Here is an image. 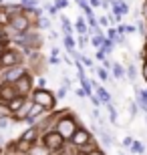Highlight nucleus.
Listing matches in <instances>:
<instances>
[{
  "mask_svg": "<svg viewBox=\"0 0 147 155\" xmlns=\"http://www.w3.org/2000/svg\"><path fill=\"white\" fill-rule=\"evenodd\" d=\"M30 99H32V103L40 105V107L45 111H48V113H52V111L57 109V97H55V93L48 91V89H34Z\"/></svg>",
  "mask_w": 147,
  "mask_h": 155,
  "instance_id": "2",
  "label": "nucleus"
},
{
  "mask_svg": "<svg viewBox=\"0 0 147 155\" xmlns=\"http://www.w3.org/2000/svg\"><path fill=\"white\" fill-rule=\"evenodd\" d=\"M137 30V26H133V24H127V26H125V32H135Z\"/></svg>",
  "mask_w": 147,
  "mask_h": 155,
  "instance_id": "46",
  "label": "nucleus"
},
{
  "mask_svg": "<svg viewBox=\"0 0 147 155\" xmlns=\"http://www.w3.org/2000/svg\"><path fill=\"white\" fill-rule=\"evenodd\" d=\"M75 30H77L79 35H87V32H89V24H87V18L85 16H81V14H79L77 22H75Z\"/></svg>",
  "mask_w": 147,
  "mask_h": 155,
  "instance_id": "14",
  "label": "nucleus"
},
{
  "mask_svg": "<svg viewBox=\"0 0 147 155\" xmlns=\"http://www.w3.org/2000/svg\"><path fill=\"white\" fill-rule=\"evenodd\" d=\"M87 155H107V153H105V151H103L101 147H95V149L91 151V153H87Z\"/></svg>",
  "mask_w": 147,
  "mask_h": 155,
  "instance_id": "36",
  "label": "nucleus"
},
{
  "mask_svg": "<svg viewBox=\"0 0 147 155\" xmlns=\"http://www.w3.org/2000/svg\"><path fill=\"white\" fill-rule=\"evenodd\" d=\"M55 6H57L58 10H61V8H67V6H68V0H55Z\"/></svg>",
  "mask_w": 147,
  "mask_h": 155,
  "instance_id": "33",
  "label": "nucleus"
},
{
  "mask_svg": "<svg viewBox=\"0 0 147 155\" xmlns=\"http://www.w3.org/2000/svg\"><path fill=\"white\" fill-rule=\"evenodd\" d=\"M6 28H10L14 35H26V32H30V28H32V20H30V18L22 12V14L12 16Z\"/></svg>",
  "mask_w": 147,
  "mask_h": 155,
  "instance_id": "5",
  "label": "nucleus"
},
{
  "mask_svg": "<svg viewBox=\"0 0 147 155\" xmlns=\"http://www.w3.org/2000/svg\"><path fill=\"white\" fill-rule=\"evenodd\" d=\"M0 2H2V0H0Z\"/></svg>",
  "mask_w": 147,
  "mask_h": 155,
  "instance_id": "53",
  "label": "nucleus"
},
{
  "mask_svg": "<svg viewBox=\"0 0 147 155\" xmlns=\"http://www.w3.org/2000/svg\"><path fill=\"white\" fill-rule=\"evenodd\" d=\"M111 71H113V77H115V79H119V81L127 77V75H125V67H123L121 63H113V67H111Z\"/></svg>",
  "mask_w": 147,
  "mask_h": 155,
  "instance_id": "18",
  "label": "nucleus"
},
{
  "mask_svg": "<svg viewBox=\"0 0 147 155\" xmlns=\"http://www.w3.org/2000/svg\"><path fill=\"white\" fill-rule=\"evenodd\" d=\"M129 149H131V153H143V151H145L143 149V143H139V141H133Z\"/></svg>",
  "mask_w": 147,
  "mask_h": 155,
  "instance_id": "27",
  "label": "nucleus"
},
{
  "mask_svg": "<svg viewBox=\"0 0 147 155\" xmlns=\"http://www.w3.org/2000/svg\"><path fill=\"white\" fill-rule=\"evenodd\" d=\"M55 97H57V99H62V97H67V89H65V87H61V91H58L57 95H55Z\"/></svg>",
  "mask_w": 147,
  "mask_h": 155,
  "instance_id": "38",
  "label": "nucleus"
},
{
  "mask_svg": "<svg viewBox=\"0 0 147 155\" xmlns=\"http://www.w3.org/2000/svg\"><path fill=\"white\" fill-rule=\"evenodd\" d=\"M24 103H26V99L18 95V97H16V99H12V101H10L8 105H6V107H8V111H10V115H12V113H16V111L20 109V107H22Z\"/></svg>",
  "mask_w": 147,
  "mask_h": 155,
  "instance_id": "15",
  "label": "nucleus"
},
{
  "mask_svg": "<svg viewBox=\"0 0 147 155\" xmlns=\"http://www.w3.org/2000/svg\"><path fill=\"white\" fill-rule=\"evenodd\" d=\"M52 119V129L61 135L65 141H71V137L75 135V131L79 129V119H77V115L75 113H71V111H61V113H55V115H51Z\"/></svg>",
  "mask_w": 147,
  "mask_h": 155,
  "instance_id": "1",
  "label": "nucleus"
},
{
  "mask_svg": "<svg viewBox=\"0 0 147 155\" xmlns=\"http://www.w3.org/2000/svg\"><path fill=\"white\" fill-rule=\"evenodd\" d=\"M109 2H113V0H109Z\"/></svg>",
  "mask_w": 147,
  "mask_h": 155,
  "instance_id": "52",
  "label": "nucleus"
},
{
  "mask_svg": "<svg viewBox=\"0 0 147 155\" xmlns=\"http://www.w3.org/2000/svg\"><path fill=\"white\" fill-rule=\"evenodd\" d=\"M81 61H83V64H85V67H93V61H91L89 57H81Z\"/></svg>",
  "mask_w": 147,
  "mask_h": 155,
  "instance_id": "39",
  "label": "nucleus"
},
{
  "mask_svg": "<svg viewBox=\"0 0 147 155\" xmlns=\"http://www.w3.org/2000/svg\"><path fill=\"white\" fill-rule=\"evenodd\" d=\"M91 143H95L93 133H91L89 129H85V127H79V129L75 131V135L71 137V141H68V145L75 147V149H85L87 145H91Z\"/></svg>",
  "mask_w": 147,
  "mask_h": 155,
  "instance_id": "6",
  "label": "nucleus"
},
{
  "mask_svg": "<svg viewBox=\"0 0 147 155\" xmlns=\"http://www.w3.org/2000/svg\"><path fill=\"white\" fill-rule=\"evenodd\" d=\"M24 64V54L22 51H18L14 46H8L0 54V69H10V67H18Z\"/></svg>",
  "mask_w": 147,
  "mask_h": 155,
  "instance_id": "4",
  "label": "nucleus"
},
{
  "mask_svg": "<svg viewBox=\"0 0 147 155\" xmlns=\"http://www.w3.org/2000/svg\"><path fill=\"white\" fill-rule=\"evenodd\" d=\"M113 48H115V42H113V40H109V38H105V45H103L101 51L105 52V54H109V52H113Z\"/></svg>",
  "mask_w": 147,
  "mask_h": 155,
  "instance_id": "25",
  "label": "nucleus"
},
{
  "mask_svg": "<svg viewBox=\"0 0 147 155\" xmlns=\"http://www.w3.org/2000/svg\"><path fill=\"white\" fill-rule=\"evenodd\" d=\"M105 38H107L105 35H95V36H91V45L99 51V48H103V45H105Z\"/></svg>",
  "mask_w": 147,
  "mask_h": 155,
  "instance_id": "19",
  "label": "nucleus"
},
{
  "mask_svg": "<svg viewBox=\"0 0 147 155\" xmlns=\"http://www.w3.org/2000/svg\"><path fill=\"white\" fill-rule=\"evenodd\" d=\"M131 143H133V139H131V137H125L123 139V147H131Z\"/></svg>",
  "mask_w": 147,
  "mask_h": 155,
  "instance_id": "44",
  "label": "nucleus"
},
{
  "mask_svg": "<svg viewBox=\"0 0 147 155\" xmlns=\"http://www.w3.org/2000/svg\"><path fill=\"white\" fill-rule=\"evenodd\" d=\"M36 24H38V28H51V20H46V18H42V16L36 20Z\"/></svg>",
  "mask_w": 147,
  "mask_h": 155,
  "instance_id": "28",
  "label": "nucleus"
},
{
  "mask_svg": "<svg viewBox=\"0 0 147 155\" xmlns=\"http://www.w3.org/2000/svg\"><path fill=\"white\" fill-rule=\"evenodd\" d=\"M97 133H99V135H101V143L105 145V147H111V145L115 143L113 135H111V133H109L107 129H105V127H103V129H97Z\"/></svg>",
  "mask_w": 147,
  "mask_h": 155,
  "instance_id": "13",
  "label": "nucleus"
},
{
  "mask_svg": "<svg viewBox=\"0 0 147 155\" xmlns=\"http://www.w3.org/2000/svg\"><path fill=\"white\" fill-rule=\"evenodd\" d=\"M105 107H107V111H109V121H111V123H117V109H115L111 103H107Z\"/></svg>",
  "mask_w": 147,
  "mask_h": 155,
  "instance_id": "23",
  "label": "nucleus"
},
{
  "mask_svg": "<svg viewBox=\"0 0 147 155\" xmlns=\"http://www.w3.org/2000/svg\"><path fill=\"white\" fill-rule=\"evenodd\" d=\"M40 143L45 145L51 153H57V151H61V149L67 147V141H65L55 129H46V131L40 133Z\"/></svg>",
  "mask_w": 147,
  "mask_h": 155,
  "instance_id": "3",
  "label": "nucleus"
},
{
  "mask_svg": "<svg viewBox=\"0 0 147 155\" xmlns=\"http://www.w3.org/2000/svg\"><path fill=\"white\" fill-rule=\"evenodd\" d=\"M18 93H16V87L12 83H2L0 81V105H8L12 99H16Z\"/></svg>",
  "mask_w": 147,
  "mask_h": 155,
  "instance_id": "9",
  "label": "nucleus"
},
{
  "mask_svg": "<svg viewBox=\"0 0 147 155\" xmlns=\"http://www.w3.org/2000/svg\"><path fill=\"white\" fill-rule=\"evenodd\" d=\"M97 97L101 99V103H103V105L111 103V95H109V91L105 89V87H99V85H97Z\"/></svg>",
  "mask_w": 147,
  "mask_h": 155,
  "instance_id": "17",
  "label": "nucleus"
},
{
  "mask_svg": "<svg viewBox=\"0 0 147 155\" xmlns=\"http://www.w3.org/2000/svg\"><path fill=\"white\" fill-rule=\"evenodd\" d=\"M48 63H51V64H58V63H61V58H58V57H51V58H48Z\"/></svg>",
  "mask_w": 147,
  "mask_h": 155,
  "instance_id": "47",
  "label": "nucleus"
},
{
  "mask_svg": "<svg viewBox=\"0 0 147 155\" xmlns=\"http://www.w3.org/2000/svg\"><path fill=\"white\" fill-rule=\"evenodd\" d=\"M105 36H107L109 40H117V38H119V32H117L115 28H109V30H107V35H105Z\"/></svg>",
  "mask_w": 147,
  "mask_h": 155,
  "instance_id": "30",
  "label": "nucleus"
},
{
  "mask_svg": "<svg viewBox=\"0 0 147 155\" xmlns=\"http://www.w3.org/2000/svg\"><path fill=\"white\" fill-rule=\"evenodd\" d=\"M75 95H77V97H81V99H83V97H87V95H85V91H83V87H81V89H77V91H75Z\"/></svg>",
  "mask_w": 147,
  "mask_h": 155,
  "instance_id": "45",
  "label": "nucleus"
},
{
  "mask_svg": "<svg viewBox=\"0 0 147 155\" xmlns=\"http://www.w3.org/2000/svg\"><path fill=\"white\" fill-rule=\"evenodd\" d=\"M28 73V69L24 67V64H18V67H10V69H2V75H0V81L2 83H16L20 81L24 75Z\"/></svg>",
  "mask_w": 147,
  "mask_h": 155,
  "instance_id": "7",
  "label": "nucleus"
},
{
  "mask_svg": "<svg viewBox=\"0 0 147 155\" xmlns=\"http://www.w3.org/2000/svg\"><path fill=\"white\" fill-rule=\"evenodd\" d=\"M105 58H107V54H105V52L99 48V51H97V61H105Z\"/></svg>",
  "mask_w": 147,
  "mask_h": 155,
  "instance_id": "41",
  "label": "nucleus"
},
{
  "mask_svg": "<svg viewBox=\"0 0 147 155\" xmlns=\"http://www.w3.org/2000/svg\"><path fill=\"white\" fill-rule=\"evenodd\" d=\"M137 30H139V35H143V36H145V32H147V30H145V22H143V20H139V22H137Z\"/></svg>",
  "mask_w": 147,
  "mask_h": 155,
  "instance_id": "35",
  "label": "nucleus"
},
{
  "mask_svg": "<svg viewBox=\"0 0 147 155\" xmlns=\"http://www.w3.org/2000/svg\"><path fill=\"white\" fill-rule=\"evenodd\" d=\"M62 42H65V48H67L71 54H75V38L73 36H68V35H65V38H62Z\"/></svg>",
  "mask_w": 147,
  "mask_h": 155,
  "instance_id": "21",
  "label": "nucleus"
},
{
  "mask_svg": "<svg viewBox=\"0 0 147 155\" xmlns=\"http://www.w3.org/2000/svg\"><path fill=\"white\" fill-rule=\"evenodd\" d=\"M141 77L145 79V83H147V61H143V67H141Z\"/></svg>",
  "mask_w": 147,
  "mask_h": 155,
  "instance_id": "37",
  "label": "nucleus"
},
{
  "mask_svg": "<svg viewBox=\"0 0 147 155\" xmlns=\"http://www.w3.org/2000/svg\"><path fill=\"white\" fill-rule=\"evenodd\" d=\"M51 52H52V57H58V48H57V46H52Z\"/></svg>",
  "mask_w": 147,
  "mask_h": 155,
  "instance_id": "50",
  "label": "nucleus"
},
{
  "mask_svg": "<svg viewBox=\"0 0 147 155\" xmlns=\"http://www.w3.org/2000/svg\"><path fill=\"white\" fill-rule=\"evenodd\" d=\"M61 24H62V32L65 35H68V36H73V26H71V20H68L67 16H61Z\"/></svg>",
  "mask_w": 147,
  "mask_h": 155,
  "instance_id": "20",
  "label": "nucleus"
},
{
  "mask_svg": "<svg viewBox=\"0 0 147 155\" xmlns=\"http://www.w3.org/2000/svg\"><path fill=\"white\" fill-rule=\"evenodd\" d=\"M97 77H99L101 81H111V79H113V77L109 75V71L103 69V67H99V69H97Z\"/></svg>",
  "mask_w": 147,
  "mask_h": 155,
  "instance_id": "24",
  "label": "nucleus"
},
{
  "mask_svg": "<svg viewBox=\"0 0 147 155\" xmlns=\"http://www.w3.org/2000/svg\"><path fill=\"white\" fill-rule=\"evenodd\" d=\"M125 75L129 77V81H135L137 79V69H135V64L129 63L127 67H125Z\"/></svg>",
  "mask_w": 147,
  "mask_h": 155,
  "instance_id": "22",
  "label": "nucleus"
},
{
  "mask_svg": "<svg viewBox=\"0 0 147 155\" xmlns=\"http://www.w3.org/2000/svg\"><path fill=\"white\" fill-rule=\"evenodd\" d=\"M10 117H6V119H0V131H2V129H6V127L10 125Z\"/></svg>",
  "mask_w": 147,
  "mask_h": 155,
  "instance_id": "34",
  "label": "nucleus"
},
{
  "mask_svg": "<svg viewBox=\"0 0 147 155\" xmlns=\"http://www.w3.org/2000/svg\"><path fill=\"white\" fill-rule=\"evenodd\" d=\"M0 155H4V149H2V147H0Z\"/></svg>",
  "mask_w": 147,
  "mask_h": 155,
  "instance_id": "51",
  "label": "nucleus"
},
{
  "mask_svg": "<svg viewBox=\"0 0 147 155\" xmlns=\"http://www.w3.org/2000/svg\"><path fill=\"white\" fill-rule=\"evenodd\" d=\"M14 87H16V93L20 95V97L30 99L32 91L36 89V87H34V77L30 75V73H26V75H24L20 81H16V83H14Z\"/></svg>",
  "mask_w": 147,
  "mask_h": 155,
  "instance_id": "8",
  "label": "nucleus"
},
{
  "mask_svg": "<svg viewBox=\"0 0 147 155\" xmlns=\"http://www.w3.org/2000/svg\"><path fill=\"white\" fill-rule=\"evenodd\" d=\"M52 155H79V151L75 149V147H65V149L57 151V153H52Z\"/></svg>",
  "mask_w": 147,
  "mask_h": 155,
  "instance_id": "26",
  "label": "nucleus"
},
{
  "mask_svg": "<svg viewBox=\"0 0 147 155\" xmlns=\"http://www.w3.org/2000/svg\"><path fill=\"white\" fill-rule=\"evenodd\" d=\"M30 107H32V99H26V103H24L22 107L16 111V113H12L10 119L14 121V123H24V119H26V117H28V113H30Z\"/></svg>",
  "mask_w": 147,
  "mask_h": 155,
  "instance_id": "10",
  "label": "nucleus"
},
{
  "mask_svg": "<svg viewBox=\"0 0 147 155\" xmlns=\"http://www.w3.org/2000/svg\"><path fill=\"white\" fill-rule=\"evenodd\" d=\"M141 14H143V18H145V20H147V2H145V4H143V12H141Z\"/></svg>",
  "mask_w": 147,
  "mask_h": 155,
  "instance_id": "49",
  "label": "nucleus"
},
{
  "mask_svg": "<svg viewBox=\"0 0 147 155\" xmlns=\"http://www.w3.org/2000/svg\"><path fill=\"white\" fill-rule=\"evenodd\" d=\"M26 155H52V153H51L48 149H46V147H45L42 143H34L32 147H30V151H28Z\"/></svg>",
  "mask_w": 147,
  "mask_h": 155,
  "instance_id": "16",
  "label": "nucleus"
},
{
  "mask_svg": "<svg viewBox=\"0 0 147 155\" xmlns=\"http://www.w3.org/2000/svg\"><path fill=\"white\" fill-rule=\"evenodd\" d=\"M46 8H48V14H51V16H55V14L58 12V8H57L55 4H52V6H46Z\"/></svg>",
  "mask_w": 147,
  "mask_h": 155,
  "instance_id": "40",
  "label": "nucleus"
},
{
  "mask_svg": "<svg viewBox=\"0 0 147 155\" xmlns=\"http://www.w3.org/2000/svg\"><path fill=\"white\" fill-rule=\"evenodd\" d=\"M91 101H93V105H97V107H99V105H103V103H101V99L97 97V95H91Z\"/></svg>",
  "mask_w": 147,
  "mask_h": 155,
  "instance_id": "42",
  "label": "nucleus"
},
{
  "mask_svg": "<svg viewBox=\"0 0 147 155\" xmlns=\"http://www.w3.org/2000/svg\"><path fill=\"white\" fill-rule=\"evenodd\" d=\"M137 109H139L137 103H135V101H131V103H129V115L133 117V119H135V115H137Z\"/></svg>",
  "mask_w": 147,
  "mask_h": 155,
  "instance_id": "31",
  "label": "nucleus"
},
{
  "mask_svg": "<svg viewBox=\"0 0 147 155\" xmlns=\"http://www.w3.org/2000/svg\"><path fill=\"white\" fill-rule=\"evenodd\" d=\"M6 117H12L10 111H8V107H6V105H0V119H6Z\"/></svg>",
  "mask_w": 147,
  "mask_h": 155,
  "instance_id": "29",
  "label": "nucleus"
},
{
  "mask_svg": "<svg viewBox=\"0 0 147 155\" xmlns=\"http://www.w3.org/2000/svg\"><path fill=\"white\" fill-rule=\"evenodd\" d=\"M89 35H81L79 36V46H81V48H83V46H87V42H89Z\"/></svg>",
  "mask_w": 147,
  "mask_h": 155,
  "instance_id": "32",
  "label": "nucleus"
},
{
  "mask_svg": "<svg viewBox=\"0 0 147 155\" xmlns=\"http://www.w3.org/2000/svg\"><path fill=\"white\" fill-rule=\"evenodd\" d=\"M145 35H147V32H145Z\"/></svg>",
  "mask_w": 147,
  "mask_h": 155,
  "instance_id": "54",
  "label": "nucleus"
},
{
  "mask_svg": "<svg viewBox=\"0 0 147 155\" xmlns=\"http://www.w3.org/2000/svg\"><path fill=\"white\" fill-rule=\"evenodd\" d=\"M22 139H26V141H30V143H38V139H40V129L36 125H32V127H28L26 131L20 135Z\"/></svg>",
  "mask_w": 147,
  "mask_h": 155,
  "instance_id": "11",
  "label": "nucleus"
},
{
  "mask_svg": "<svg viewBox=\"0 0 147 155\" xmlns=\"http://www.w3.org/2000/svg\"><path fill=\"white\" fill-rule=\"evenodd\" d=\"M99 22H101V26H109V16H101Z\"/></svg>",
  "mask_w": 147,
  "mask_h": 155,
  "instance_id": "43",
  "label": "nucleus"
},
{
  "mask_svg": "<svg viewBox=\"0 0 147 155\" xmlns=\"http://www.w3.org/2000/svg\"><path fill=\"white\" fill-rule=\"evenodd\" d=\"M111 6H113V14H127L129 12V4L125 2V0H113L111 2Z\"/></svg>",
  "mask_w": 147,
  "mask_h": 155,
  "instance_id": "12",
  "label": "nucleus"
},
{
  "mask_svg": "<svg viewBox=\"0 0 147 155\" xmlns=\"http://www.w3.org/2000/svg\"><path fill=\"white\" fill-rule=\"evenodd\" d=\"M2 38H6V28H4V26H0V40H2Z\"/></svg>",
  "mask_w": 147,
  "mask_h": 155,
  "instance_id": "48",
  "label": "nucleus"
}]
</instances>
